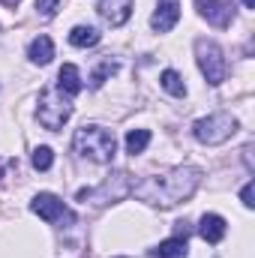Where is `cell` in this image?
Wrapping results in <instances>:
<instances>
[{
	"label": "cell",
	"instance_id": "obj_1",
	"mask_svg": "<svg viewBox=\"0 0 255 258\" xmlns=\"http://www.w3.org/2000/svg\"><path fill=\"white\" fill-rule=\"evenodd\" d=\"M201 183V171L195 165H177L165 174H153L135 186V198L147 201L153 207H174L180 201L192 198V192Z\"/></svg>",
	"mask_w": 255,
	"mask_h": 258
},
{
	"label": "cell",
	"instance_id": "obj_2",
	"mask_svg": "<svg viewBox=\"0 0 255 258\" xmlns=\"http://www.w3.org/2000/svg\"><path fill=\"white\" fill-rule=\"evenodd\" d=\"M75 150L93 162H111L117 141L105 126H81L75 132Z\"/></svg>",
	"mask_w": 255,
	"mask_h": 258
},
{
	"label": "cell",
	"instance_id": "obj_3",
	"mask_svg": "<svg viewBox=\"0 0 255 258\" xmlns=\"http://www.w3.org/2000/svg\"><path fill=\"white\" fill-rule=\"evenodd\" d=\"M234 132H237V120L228 111H216V114H207V117H201V120L192 123V135L201 144H222Z\"/></svg>",
	"mask_w": 255,
	"mask_h": 258
},
{
	"label": "cell",
	"instance_id": "obj_4",
	"mask_svg": "<svg viewBox=\"0 0 255 258\" xmlns=\"http://www.w3.org/2000/svg\"><path fill=\"white\" fill-rule=\"evenodd\" d=\"M36 114H39V123L45 129H60L72 117V105H69V99L63 96V90H54V87H48V90H42L39 93V108H36Z\"/></svg>",
	"mask_w": 255,
	"mask_h": 258
},
{
	"label": "cell",
	"instance_id": "obj_5",
	"mask_svg": "<svg viewBox=\"0 0 255 258\" xmlns=\"http://www.w3.org/2000/svg\"><path fill=\"white\" fill-rule=\"evenodd\" d=\"M195 57L201 66V75L207 78V84H222L225 81V54L213 39H195Z\"/></svg>",
	"mask_w": 255,
	"mask_h": 258
},
{
	"label": "cell",
	"instance_id": "obj_6",
	"mask_svg": "<svg viewBox=\"0 0 255 258\" xmlns=\"http://www.w3.org/2000/svg\"><path fill=\"white\" fill-rule=\"evenodd\" d=\"M30 210H33L36 216H42L45 222H51V225H72V222H75L72 210L51 192H39L30 201Z\"/></svg>",
	"mask_w": 255,
	"mask_h": 258
},
{
	"label": "cell",
	"instance_id": "obj_7",
	"mask_svg": "<svg viewBox=\"0 0 255 258\" xmlns=\"http://www.w3.org/2000/svg\"><path fill=\"white\" fill-rule=\"evenodd\" d=\"M198 12L213 24V27H228L231 24V15H234V6L231 0H195Z\"/></svg>",
	"mask_w": 255,
	"mask_h": 258
},
{
	"label": "cell",
	"instance_id": "obj_8",
	"mask_svg": "<svg viewBox=\"0 0 255 258\" xmlns=\"http://www.w3.org/2000/svg\"><path fill=\"white\" fill-rule=\"evenodd\" d=\"M180 18V0H159L156 9H153V18H150V27L156 33H168Z\"/></svg>",
	"mask_w": 255,
	"mask_h": 258
},
{
	"label": "cell",
	"instance_id": "obj_9",
	"mask_svg": "<svg viewBox=\"0 0 255 258\" xmlns=\"http://www.w3.org/2000/svg\"><path fill=\"white\" fill-rule=\"evenodd\" d=\"M126 189H129L126 174H114V183H111V177H108L99 189H78V201H87V198H102L99 204H105V201H111V198L126 195Z\"/></svg>",
	"mask_w": 255,
	"mask_h": 258
},
{
	"label": "cell",
	"instance_id": "obj_10",
	"mask_svg": "<svg viewBox=\"0 0 255 258\" xmlns=\"http://www.w3.org/2000/svg\"><path fill=\"white\" fill-rule=\"evenodd\" d=\"M96 12L102 15V21H105V24L120 27L129 15H132V0H99Z\"/></svg>",
	"mask_w": 255,
	"mask_h": 258
},
{
	"label": "cell",
	"instance_id": "obj_11",
	"mask_svg": "<svg viewBox=\"0 0 255 258\" xmlns=\"http://www.w3.org/2000/svg\"><path fill=\"white\" fill-rule=\"evenodd\" d=\"M225 231H228V225H225V219H222L219 213H204V216H201L198 234H201L207 243H219V240L225 237Z\"/></svg>",
	"mask_w": 255,
	"mask_h": 258
},
{
	"label": "cell",
	"instance_id": "obj_12",
	"mask_svg": "<svg viewBox=\"0 0 255 258\" xmlns=\"http://www.w3.org/2000/svg\"><path fill=\"white\" fill-rule=\"evenodd\" d=\"M57 90H63L66 96L81 93V72H78V66H72V63L60 66V72H57Z\"/></svg>",
	"mask_w": 255,
	"mask_h": 258
},
{
	"label": "cell",
	"instance_id": "obj_13",
	"mask_svg": "<svg viewBox=\"0 0 255 258\" xmlns=\"http://www.w3.org/2000/svg\"><path fill=\"white\" fill-rule=\"evenodd\" d=\"M27 57L39 66L51 63V57H54V42H51L48 36H36V39L27 45Z\"/></svg>",
	"mask_w": 255,
	"mask_h": 258
},
{
	"label": "cell",
	"instance_id": "obj_14",
	"mask_svg": "<svg viewBox=\"0 0 255 258\" xmlns=\"http://www.w3.org/2000/svg\"><path fill=\"white\" fill-rule=\"evenodd\" d=\"M186 237H171L162 240L156 249H150V258H186Z\"/></svg>",
	"mask_w": 255,
	"mask_h": 258
},
{
	"label": "cell",
	"instance_id": "obj_15",
	"mask_svg": "<svg viewBox=\"0 0 255 258\" xmlns=\"http://www.w3.org/2000/svg\"><path fill=\"white\" fill-rule=\"evenodd\" d=\"M69 42H72L75 48H90V45L99 42V30H96V27H87V24H78V27H72Z\"/></svg>",
	"mask_w": 255,
	"mask_h": 258
},
{
	"label": "cell",
	"instance_id": "obj_16",
	"mask_svg": "<svg viewBox=\"0 0 255 258\" xmlns=\"http://www.w3.org/2000/svg\"><path fill=\"white\" fill-rule=\"evenodd\" d=\"M147 144H150V129H129L126 132V153L138 156L147 150Z\"/></svg>",
	"mask_w": 255,
	"mask_h": 258
},
{
	"label": "cell",
	"instance_id": "obj_17",
	"mask_svg": "<svg viewBox=\"0 0 255 258\" xmlns=\"http://www.w3.org/2000/svg\"><path fill=\"white\" fill-rule=\"evenodd\" d=\"M159 84H162V90H168L171 96H183V93H186V84H183V78H180L174 69H165V72L159 75Z\"/></svg>",
	"mask_w": 255,
	"mask_h": 258
},
{
	"label": "cell",
	"instance_id": "obj_18",
	"mask_svg": "<svg viewBox=\"0 0 255 258\" xmlns=\"http://www.w3.org/2000/svg\"><path fill=\"white\" fill-rule=\"evenodd\" d=\"M51 165H54L51 147H36V150H33V168H36V171H48Z\"/></svg>",
	"mask_w": 255,
	"mask_h": 258
},
{
	"label": "cell",
	"instance_id": "obj_19",
	"mask_svg": "<svg viewBox=\"0 0 255 258\" xmlns=\"http://www.w3.org/2000/svg\"><path fill=\"white\" fill-rule=\"evenodd\" d=\"M114 69H117V63H114L111 57H108V60H102V66H99V69L93 72V78H90V84H93V87H102V84H105V78H108V75H111Z\"/></svg>",
	"mask_w": 255,
	"mask_h": 258
},
{
	"label": "cell",
	"instance_id": "obj_20",
	"mask_svg": "<svg viewBox=\"0 0 255 258\" xmlns=\"http://www.w3.org/2000/svg\"><path fill=\"white\" fill-rule=\"evenodd\" d=\"M57 9H60V0H36V12L42 18H51Z\"/></svg>",
	"mask_w": 255,
	"mask_h": 258
},
{
	"label": "cell",
	"instance_id": "obj_21",
	"mask_svg": "<svg viewBox=\"0 0 255 258\" xmlns=\"http://www.w3.org/2000/svg\"><path fill=\"white\" fill-rule=\"evenodd\" d=\"M240 198H243V204H246V207H252V204H255V201H252V198H255V183H252V180L240 189Z\"/></svg>",
	"mask_w": 255,
	"mask_h": 258
},
{
	"label": "cell",
	"instance_id": "obj_22",
	"mask_svg": "<svg viewBox=\"0 0 255 258\" xmlns=\"http://www.w3.org/2000/svg\"><path fill=\"white\" fill-rule=\"evenodd\" d=\"M0 3H3V6H9V9H15V6H18L21 0H0Z\"/></svg>",
	"mask_w": 255,
	"mask_h": 258
},
{
	"label": "cell",
	"instance_id": "obj_23",
	"mask_svg": "<svg viewBox=\"0 0 255 258\" xmlns=\"http://www.w3.org/2000/svg\"><path fill=\"white\" fill-rule=\"evenodd\" d=\"M243 6H246V9H255V0H243Z\"/></svg>",
	"mask_w": 255,
	"mask_h": 258
}]
</instances>
